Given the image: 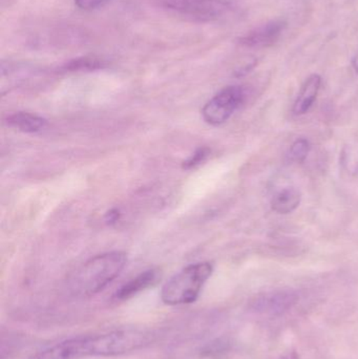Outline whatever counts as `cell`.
Instances as JSON below:
<instances>
[{"instance_id":"2e32d148","label":"cell","mask_w":358,"mask_h":359,"mask_svg":"<svg viewBox=\"0 0 358 359\" xmlns=\"http://www.w3.org/2000/svg\"><path fill=\"white\" fill-rule=\"evenodd\" d=\"M80 10L94 11L106 6L111 0H74Z\"/></svg>"},{"instance_id":"277c9868","label":"cell","mask_w":358,"mask_h":359,"mask_svg":"<svg viewBox=\"0 0 358 359\" xmlns=\"http://www.w3.org/2000/svg\"><path fill=\"white\" fill-rule=\"evenodd\" d=\"M245 100V90L242 86H228L219 92L203 107L204 120L212 126L226 122Z\"/></svg>"},{"instance_id":"8992f818","label":"cell","mask_w":358,"mask_h":359,"mask_svg":"<svg viewBox=\"0 0 358 359\" xmlns=\"http://www.w3.org/2000/svg\"><path fill=\"white\" fill-rule=\"evenodd\" d=\"M298 295L294 290H275L265 292L254 297L250 304L252 311L261 316H283L298 303Z\"/></svg>"},{"instance_id":"7a4b0ae2","label":"cell","mask_w":358,"mask_h":359,"mask_svg":"<svg viewBox=\"0 0 358 359\" xmlns=\"http://www.w3.org/2000/svg\"><path fill=\"white\" fill-rule=\"evenodd\" d=\"M126 263L128 257L120 251L97 255L69 276L67 280L69 290L78 297H92L117 278L123 271Z\"/></svg>"},{"instance_id":"3957f363","label":"cell","mask_w":358,"mask_h":359,"mask_svg":"<svg viewBox=\"0 0 358 359\" xmlns=\"http://www.w3.org/2000/svg\"><path fill=\"white\" fill-rule=\"evenodd\" d=\"M212 270L208 262L187 266L165 283L161 291L162 302L170 306L195 303Z\"/></svg>"},{"instance_id":"ba28073f","label":"cell","mask_w":358,"mask_h":359,"mask_svg":"<svg viewBox=\"0 0 358 359\" xmlns=\"http://www.w3.org/2000/svg\"><path fill=\"white\" fill-rule=\"evenodd\" d=\"M161 278V272L158 269H149L146 271L137 276L136 278L130 280V282L122 285L116 291L115 297L117 301H126L132 299L135 295L139 294L142 291L155 286Z\"/></svg>"},{"instance_id":"d6986e66","label":"cell","mask_w":358,"mask_h":359,"mask_svg":"<svg viewBox=\"0 0 358 359\" xmlns=\"http://www.w3.org/2000/svg\"><path fill=\"white\" fill-rule=\"evenodd\" d=\"M353 67H354L355 71L358 73V50L357 54H355L354 58H353Z\"/></svg>"},{"instance_id":"52a82bcc","label":"cell","mask_w":358,"mask_h":359,"mask_svg":"<svg viewBox=\"0 0 358 359\" xmlns=\"http://www.w3.org/2000/svg\"><path fill=\"white\" fill-rule=\"evenodd\" d=\"M286 23L282 20H271L252 31L239 39L240 44L246 48H267L277 41L285 29Z\"/></svg>"},{"instance_id":"9a60e30c","label":"cell","mask_w":358,"mask_h":359,"mask_svg":"<svg viewBox=\"0 0 358 359\" xmlns=\"http://www.w3.org/2000/svg\"><path fill=\"white\" fill-rule=\"evenodd\" d=\"M208 155H209V149H205V147L198 149V151H195V154H193L191 157H189L188 159L183 163V168H184V170H193V168H197L202 162L205 161Z\"/></svg>"},{"instance_id":"5bb4252c","label":"cell","mask_w":358,"mask_h":359,"mask_svg":"<svg viewBox=\"0 0 358 359\" xmlns=\"http://www.w3.org/2000/svg\"><path fill=\"white\" fill-rule=\"evenodd\" d=\"M102 65V62L96 58H81L78 60L71 61L69 65H67V69L69 71H78V69H99Z\"/></svg>"},{"instance_id":"7c38bea8","label":"cell","mask_w":358,"mask_h":359,"mask_svg":"<svg viewBox=\"0 0 358 359\" xmlns=\"http://www.w3.org/2000/svg\"><path fill=\"white\" fill-rule=\"evenodd\" d=\"M340 162L347 172L350 175L358 174V139H353L345 145Z\"/></svg>"},{"instance_id":"5b68a950","label":"cell","mask_w":358,"mask_h":359,"mask_svg":"<svg viewBox=\"0 0 358 359\" xmlns=\"http://www.w3.org/2000/svg\"><path fill=\"white\" fill-rule=\"evenodd\" d=\"M170 10L198 21H214L224 16L230 4L227 0H159Z\"/></svg>"},{"instance_id":"e0dca14e","label":"cell","mask_w":358,"mask_h":359,"mask_svg":"<svg viewBox=\"0 0 358 359\" xmlns=\"http://www.w3.org/2000/svg\"><path fill=\"white\" fill-rule=\"evenodd\" d=\"M118 217H119V212H118V210H111L107 213V222H109V223H113V222L117 221Z\"/></svg>"},{"instance_id":"9c48e42d","label":"cell","mask_w":358,"mask_h":359,"mask_svg":"<svg viewBox=\"0 0 358 359\" xmlns=\"http://www.w3.org/2000/svg\"><path fill=\"white\" fill-rule=\"evenodd\" d=\"M321 84V77L317 74L311 75L305 81L300 93H298V98L294 102V113L296 115H303L310 109V107L315 103V99H317V95H319Z\"/></svg>"},{"instance_id":"30bf717a","label":"cell","mask_w":358,"mask_h":359,"mask_svg":"<svg viewBox=\"0 0 358 359\" xmlns=\"http://www.w3.org/2000/svg\"><path fill=\"white\" fill-rule=\"evenodd\" d=\"M6 123L11 128H15V130L33 134V133H38L40 130H44L48 122H46L44 118L40 117V116L19 111V113H15L13 115L8 116L6 118Z\"/></svg>"},{"instance_id":"6da1fadb","label":"cell","mask_w":358,"mask_h":359,"mask_svg":"<svg viewBox=\"0 0 358 359\" xmlns=\"http://www.w3.org/2000/svg\"><path fill=\"white\" fill-rule=\"evenodd\" d=\"M151 341L149 333L137 329H122L103 334L67 339L40 352L32 359H81L109 358L137 351Z\"/></svg>"},{"instance_id":"4fadbf2b","label":"cell","mask_w":358,"mask_h":359,"mask_svg":"<svg viewBox=\"0 0 358 359\" xmlns=\"http://www.w3.org/2000/svg\"><path fill=\"white\" fill-rule=\"evenodd\" d=\"M310 151V143L306 139H298L290 147L289 157L292 161L303 162Z\"/></svg>"},{"instance_id":"8fae6325","label":"cell","mask_w":358,"mask_h":359,"mask_svg":"<svg viewBox=\"0 0 358 359\" xmlns=\"http://www.w3.org/2000/svg\"><path fill=\"white\" fill-rule=\"evenodd\" d=\"M302 200L300 190L294 187H287L275 194L271 201V207L280 215H288L298 208Z\"/></svg>"},{"instance_id":"ac0fdd59","label":"cell","mask_w":358,"mask_h":359,"mask_svg":"<svg viewBox=\"0 0 358 359\" xmlns=\"http://www.w3.org/2000/svg\"><path fill=\"white\" fill-rule=\"evenodd\" d=\"M281 359H300L298 358V354L296 352H289V353L285 354V355L282 356Z\"/></svg>"}]
</instances>
